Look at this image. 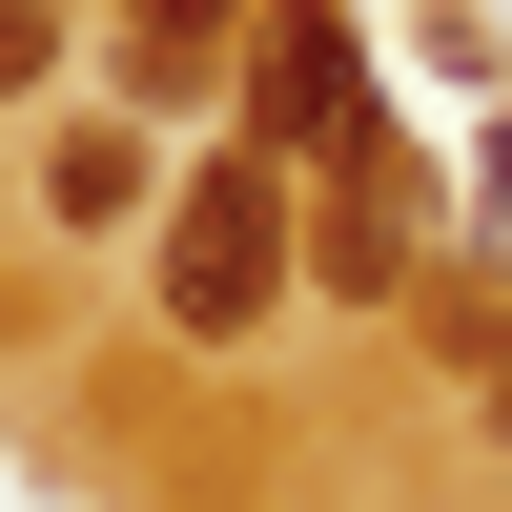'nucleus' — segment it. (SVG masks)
<instances>
[{"instance_id": "7", "label": "nucleus", "mask_w": 512, "mask_h": 512, "mask_svg": "<svg viewBox=\"0 0 512 512\" xmlns=\"http://www.w3.org/2000/svg\"><path fill=\"white\" fill-rule=\"evenodd\" d=\"M472 246L512 267V123H492V185H472Z\"/></svg>"}, {"instance_id": "4", "label": "nucleus", "mask_w": 512, "mask_h": 512, "mask_svg": "<svg viewBox=\"0 0 512 512\" xmlns=\"http://www.w3.org/2000/svg\"><path fill=\"white\" fill-rule=\"evenodd\" d=\"M144 185H164V164L123 144V123H62V164H41V226H123Z\"/></svg>"}, {"instance_id": "5", "label": "nucleus", "mask_w": 512, "mask_h": 512, "mask_svg": "<svg viewBox=\"0 0 512 512\" xmlns=\"http://www.w3.org/2000/svg\"><path fill=\"white\" fill-rule=\"evenodd\" d=\"M62 62V0H0V82H41Z\"/></svg>"}, {"instance_id": "3", "label": "nucleus", "mask_w": 512, "mask_h": 512, "mask_svg": "<svg viewBox=\"0 0 512 512\" xmlns=\"http://www.w3.org/2000/svg\"><path fill=\"white\" fill-rule=\"evenodd\" d=\"M308 267L369 287V308L410 287V164H390V144H328V226H308Z\"/></svg>"}, {"instance_id": "2", "label": "nucleus", "mask_w": 512, "mask_h": 512, "mask_svg": "<svg viewBox=\"0 0 512 512\" xmlns=\"http://www.w3.org/2000/svg\"><path fill=\"white\" fill-rule=\"evenodd\" d=\"M246 144H267V164H287V144H308V164L369 144V82H349V21H328V0H287V41L246 62Z\"/></svg>"}, {"instance_id": "1", "label": "nucleus", "mask_w": 512, "mask_h": 512, "mask_svg": "<svg viewBox=\"0 0 512 512\" xmlns=\"http://www.w3.org/2000/svg\"><path fill=\"white\" fill-rule=\"evenodd\" d=\"M287 308V164H205V185H164V328L185 349H246V328Z\"/></svg>"}, {"instance_id": "6", "label": "nucleus", "mask_w": 512, "mask_h": 512, "mask_svg": "<svg viewBox=\"0 0 512 512\" xmlns=\"http://www.w3.org/2000/svg\"><path fill=\"white\" fill-rule=\"evenodd\" d=\"M451 349H472V390H492V431H512V328H492V308H451Z\"/></svg>"}, {"instance_id": "8", "label": "nucleus", "mask_w": 512, "mask_h": 512, "mask_svg": "<svg viewBox=\"0 0 512 512\" xmlns=\"http://www.w3.org/2000/svg\"><path fill=\"white\" fill-rule=\"evenodd\" d=\"M144 21H164V41H205V21H226V0H144Z\"/></svg>"}]
</instances>
